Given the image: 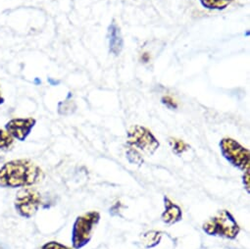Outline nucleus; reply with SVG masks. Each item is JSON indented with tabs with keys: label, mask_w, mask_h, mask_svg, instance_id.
Segmentation results:
<instances>
[{
	"label": "nucleus",
	"mask_w": 250,
	"mask_h": 249,
	"mask_svg": "<svg viewBox=\"0 0 250 249\" xmlns=\"http://www.w3.org/2000/svg\"><path fill=\"white\" fill-rule=\"evenodd\" d=\"M45 178L43 170L30 159H13L0 167V187L25 188L42 183Z\"/></svg>",
	"instance_id": "obj_1"
},
{
	"label": "nucleus",
	"mask_w": 250,
	"mask_h": 249,
	"mask_svg": "<svg viewBox=\"0 0 250 249\" xmlns=\"http://www.w3.org/2000/svg\"><path fill=\"white\" fill-rule=\"evenodd\" d=\"M203 231L210 236L229 240L235 239L240 232V227L233 215L228 210H220L202 225Z\"/></svg>",
	"instance_id": "obj_2"
},
{
	"label": "nucleus",
	"mask_w": 250,
	"mask_h": 249,
	"mask_svg": "<svg viewBox=\"0 0 250 249\" xmlns=\"http://www.w3.org/2000/svg\"><path fill=\"white\" fill-rule=\"evenodd\" d=\"M100 213L97 211H89L76 218L71 236L74 249H82L90 242L93 230L100 222Z\"/></svg>",
	"instance_id": "obj_3"
},
{
	"label": "nucleus",
	"mask_w": 250,
	"mask_h": 249,
	"mask_svg": "<svg viewBox=\"0 0 250 249\" xmlns=\"http://www.w3.org/2000/svg\"><path fill=\"white\" fill-rule=\"evenodd\" d=\"M127 145L147 156L153 155L160 146V143L152 132L139 124L133 126L128 131Z\"/></svg>",
	"instance_id": "obj_4"
},
{
	"label": "nucleus",
	"mask_w": 250,
	"mask_h": 249,
	"mask_svg": "<svg viewBox=\"0 0 250 249\" xmlns=\"http://www.w3.org/2000/svg\"><path fill=\"white\" fill-rule=\"evenodd\" d=\"M219 145L223 157L232 167L242 172L250 169V152L247 148L230 138L222 139Z\"/></svg>",
	"instance_id": "obj_5"
},
{
	"label": "nucleus",
	"mask_w": 250,
	"mask_h": 249,
	"mask_svg": "<svg viewBox=\"0 0 250 249\" xmlns=\"http://www.w3.org/2000/svg\"><path fill=\"white\" fill-rule=\"evenodd\" d=\"M42 204V194L33 187L22 188L14 199V209L16 213L24 219L33 218L40 210Z\"/></svg>",
	"instance_id": "obj_6"
},
{
	"label": "nucleus",
	"mask_w": 250,
	"mask_h": 249,
	"mask_svg": "<svg viewBox=\"0 0 250 249\" xmlns=\"http://www.w3.org/2000/svg\"><path fill=\"white\" fill-rule=\"evenodd\" d=\"M37 120L35 118H13L4 126V130L18 142H25L36 127Z\"/></svg>",
	"instance_id": "obj_7"
},
{
	"label": "nucleus",
	"mask_w": 250,
	"mask_h": 249,
	"mask_svg": "<svg viewBox=\"0 0 250 249\" xmlns=\"http://www.w3.org/2000/svg\"><path fill=\"white\" fill-rule=\"evenodd\" d=\"M163 201L164 211L161 214V221L168 226H173L181 222L183 220L182 208L166 195L163 197Z\"/></svg>",
	"instance_id": "obj_8"
},
{
	"label": "nucleus",
	"mask_w": 250,
	"mask_h": 249,
	"mask_svg": "<svg viewBox=\"0 0 250 249\" xmlns=\"http://www.w3.org/2000/svg\"><path fill=\"white\" fill-rule=\"evenodd\" d=\"M108 42L110 52L115 56L120 55L124 47V41L120 28L115 21H113L108 28Z\"/></svg>",
	"instance_id": "obj_9"
},
{
	"label": "nucleus",
	"mask_w": 250,
	"mask_h": 249,
	"mask_svg": "<svg viewBox=\"0 0 250 249\" xmlns=\"http://www.w3.org/2000/svg\"><path fill=\"white\" fill-rule=\"evenodd\" d=\"M163 237L161 230H147L141 235V241L145 248L151 249L160 244Z\"/></svg>",
	"instance_id": "obj_10"
},
{
	"label": "nucleus",
	"mask_w": 250,
	"mask_h": 249,
	"mask_svg": "<svg viewBox=\"0 0 250 249\" xmlns=\"http://www.w3.org/2000/svg\"><path fill=\"white\" fill-rule=\"evenodd\" d=\"M168 143H169V145H170L172 151L178 156H181L182 154H184L190 148V145L188 144H187L185 141L177 139V138H169Z\"/></svg>",
	"instance_id": "obj_11"
},
{
	"label": "nucleus",
	"mask_w": 250,
	"mask_h": 249,
	"mask_svg": "<svg viewBox=\"0 0 250 249\" xmlns=\"http://www.w3.org/2000/svg\"><path fill=\"white\" fill-rule=\"evenodd\" d=\"M15 142L16 141L4 129H0V151L7 152L11 150Z\"/></svg>",
	"instance_id": "obj_12"
},
{
	"label": "nucleus",
	"mask_w": 250,
	"mask_h": 249,
	"mask_svg": "<svg viewBox=\"0 0 250 249\" xmlns=\"http://www.w3.org/2000/svg\"><path fill=\"white\" fill-rule=\"evenodd\" d=\"M233 0H200L203 7L211 10H222L228 7Z\"/></svg>",
	"instance_id": "obj_13"
},
{
	"label": "nucleus",
	"mask_w": 250,
	"mask_h": 249,
	"mask_svg": "<svg viewBox=\"0 0 250 249\" xmlns=\"http://www.w3.org/2000/svg\"><path fill=\"white\" fill-rule=\"evenodd\" d=\"M126 157H127L128 161L130 162V164L142 166L145 162L142 153L140 151H138L137 149L130 147V146H128V149L126 151Z\"/></svg>",
	"instance_id": "obj_14"
},
{
	"label": "nucleus",
	"mask_w": 250,
	"mask_h": 249,
	"mask_svg": "<svg viewBox=\"0 0 250 249\" xmlns=\"http://www.w3.org/2000/svg\"><path fill=\"white\" fill-rule=\"evenodd\" d=\"M40 249H74V248L69 247L61 242L52 240V241H48V242H45L44 244H42Z\"/></svg>",
	"instance_id": "obj_15"
},
{
	"label": "nucleus",
	"mask_w": 250,
	"mask_h": 249,
	"mask_svg": "<svg viewBox=\"0 0 250 249\" xmlns=\"http://www.w3.org/2000/svg\"><path fill=\"white\" fill-rule=\"evenodd\" d=\"M243 177H242V183L244 186V188L246 189L247 193L250 192V169L246 170L243 172Z\"/></svg>",
	"instance_id": "obj_16"
},
{
	"label": "nucleus",
	"mask_w": 250,
	"mask_h": 249,
	"mask_svg": "<svg viewBox=\"0 0 250 249\" xmlns=\"http://www.w3.org/2000/svg\"><path fill=\"white\" fill-rule=\"evenodd\" d=\"M162 103L165 104L170 109H177V107H178L177 102L171 96H164L162 98Z\"/></svg>",
	"instance_id": "obj_17"
},
{
	"label": "nucleus",
	"mask_w": 250,
	"mask_h": 249,
	"mask_svg": "<svg viewBox=\"0 0 250 249\" xmlns=\"http://www.w3.org/2000/svg\"><path fill=\"white\" fill-rule=\"evenodd\" d=\"M121 207H122V203L121 202H116L109 210L110 214L112 216H119L120 212H121Z\"/></svg>",
	"instance_id": "obj_18"
},
{
	"label": "nucleus",
	"mask_w": 250,
	"mask_h": 249,
	"mask_svg": "<svg viewBox=\"0 0 250 249\" xmlns=\"http://www.w3.org/2000/svg\"><path fill=\"white\" fill-rule=\"evenodd\" d=\"M4 102H5V98H4V96L2 95L1 89H0V105H2V104H4Z\"/></svg>",
	"instance_id": "obj_19"
}]
</instances>
